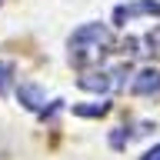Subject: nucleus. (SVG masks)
Listing matches in <instances>:
<instances>
[{
	"mask_svg": "<svg viewBox=\"0 0 160 160\" xmlns=\"http://www.w3.org/2000/svg\"><path fill=\"white\" fill-rule=\"evenodd\" d=\"M107 47H110V30L100 27V23H83L70 37V60L77 67H87L90 60H97Z\"/></svg>",
	"mask_w": 160,
	"mask_h": 160,
	"instance_id": "1",
	"label": "nucleus"
},
{
	"mask_svg": "<svg viewBox=\"0 0 160 160\" xmlns=\"http://www.w3.org/2000/svg\"><path fill=\"white\" fill-rule=\"evenodd\" d=\"M10 77H13V63H10V60H3V63H0V93H7Z\"/></svg>",
	"mask_w": 160,
	"mask_h": 160,
	"instance_id": "7",
	"label": "nucleus"
},
{
	"mask_svg": "<svg viewBox=\"0 0 160 160\" xmlns=\"http://www.w3.org/2000/svg\"><path fill=\"white\" fill-rule=\"evenodd\" d=\"M107 110H110L107 100H97V103H77V107H73V113H77V117H103Z\"/></svg>",
	"mask_w": 160,
	"mask_h": 160,
	"instance_id": "6",
	"label": "nucleus"
},
{
	"mask_svg": "<svg viewBox=\"0 0 160 160\" xmlns=\"http://www.w3.org/2000/svg\"><path fill=\"white\" fill-rule=\"evenodd\" d=\"M133 17H160V0H133V3H123V7L113 10V23L117 27H123Z\"/></svg>",
	"mask_w": 160,
	"mask_h": 160,
	"instance_id": "2",
	"label": "nucleus"
},
{
	"mask_svg": "<svg viewBox=\"0 0 160 160\" xmlns=\"http://www.w3.org/2000/svg\"><path fill=\"white\" fill-rule=\"evenodd\" d=\"M80 87L93 90V93H107L110 87H117V80H113V73H83L80 77Z\"/></svg>",
	"mask_w": 160,
	"mask_h": 160,
	"instance_id": "4",
	"label": "nucleus"
},
{
	"mask_svg": "<svg viewBox=\"0 0 160 160\" xmlns=\"http://www.w3.org/2000/svg\"><path fill=\"white\" fill-rule=\"evenodd\" d=\"M133 93H140V97L160 93V70H157V67H147V70H140L137 77H133Z\"/></svg>",
	"mask_w": 160,
	"mask_h": 160,
	"instance_id": "3",
	"label": "nucleus"
},
{
	"mask_svg": "<svg viewBox=\"0 0 160 160\" xmlns=\"http://www.w3.org/2000/svg\"><path fill=\"white\" fill-rule=\"evenodd\" d=\"M140 160H160V147H150V150H147V153H143Z\"/></svg>",
	"mask_w": 160,
	"mask_h": 160,
	"instance_id": "8",
	"label": "nucleus"
},
{
	"mask_svg": "<svg viewBox=\"0 0 160 160\" xmlns=\"http://www.w3.org/2000/svg\"><path fill=\"white\" fill-rule=\"evenodd\" d=\"M20 103L27 110H43L47 100H43V90H40L37 83H23V87H20Z\"/></svg>",
	"mask_w": 160,
	"mask_h": 160,
	"instance_id": "5",
	"label": "nucleus"
}]
</instances>
